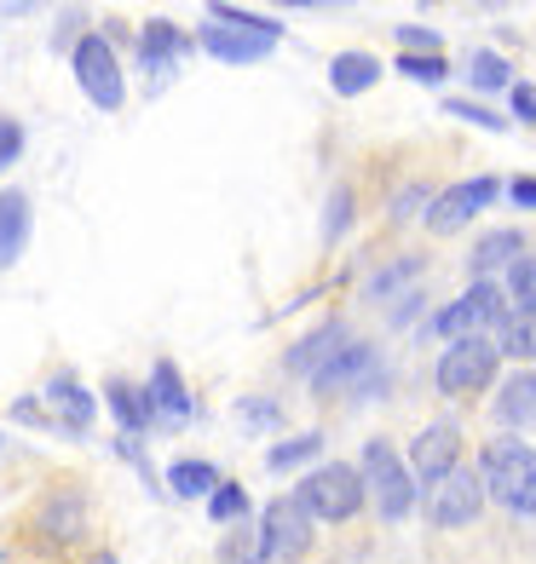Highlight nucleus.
Segmentation results:
<instances>
[{"label": "nucleus", "instance_id": "f257e3e1", "mask_svg": "<svg viewBox=\"0 0 536 564\" xmlns=\"http://www.w3.org/2000/svg\"><path fill=\"white\" fill-rule=\"evenodd\" d=\"M479 478L484 496L502 501L519 519H536V449L525 438H491L479 455Z\"/></svg>", "mask_w": 536, "mask_h": 564}, {"label": "nucleus", "instance_id": "f03ea898", "mask_svg": "<svg viewBox=\"0 0 536 564\" xmlns=\"http://www.w3.org/2000/svg\"><path fill=\"white\" fill-rule=\"evenodd\" d=\"M196 41H202V53H214L225 64H254L283 41V23L260 18V12H237V7H208Z\"/></svg>", "mask_w": 536, "mask_h": 564}, {"label": "nucleus", "instance_id": "7ed1b4c3", "mask_svg": "<svg viewBox=\"0 0 536 564\" xmlns=\"http://www.w3.org/2000/svg\"><path fill=\"white\" fill-rule=\"evenodd\" d=\"M364 473L352 467V460H323V467H312L300 478V490H294V501L312 512V519H323V524H346L357 507H364Z\"/></svg>", "mask_w": 536, "mask_h": 564}, {"label": "nucleus", "instance_id": "20e7f679", "mask_svg": "<svg viewBox=\"0 0 536 564\" xmlns=\"http://www.w3.org/2000/svg\"><path fill=\"white\" fill-rule=\"evenodd\" d=\"M507 294L496 289V282H473V289L462 300H450L439 317H432V335L450 340V346H462V340H491L502 335V323H507Z\"/></svg>", "mask_w": 536, "mask_h": 564}, {"label": "nucleus", "instance_id": "39448f33", "mask_svg": "<svg viewBox=\"0 0 536 564\" xmlns=\"http://www.w3.org/2000/svg\"><path fill=\"white\" fill-rule=\"evenodd\" d=\"M357 473H364V490L375 496V512H380L387 524H398L404 512L416 507V473H410V460H398V449H393L387 438H369V444H364Z\"/></svg>", "mask_w": 536, "mask_h": 564}, {"label": "nucleus", "instance_id": "423d86ee", "mask_svg": "<svg viewBox=\"0 0 536 564\" xmlns=\"http://www.w3.org/2000/svg\"><path fill=\"white\" fill-rule=\"evenodd\" d=\"M69 69H75V87H82L98 110H121L127 105V82H121L116 46L105 35H82V41H75Z\"/></svg>", "mask_w": 536, "mask_h": 564}, {"label": "nucleus", "instance_id": "0eeeda50", "mask_svg": "<svg viewBox=\"0 0 536 564\" xmlns=\"http://www.w3.org/2000/svg\"><path fill=\"white\" fill-rule=\"evenodd\" d=\"M496 369H502V346H491V340H462V346H450V351L439 357V392L473 398V392H484V387L496 380Z\"/></svg>", "mask_w": 536, "mask_h": 564}, {"label": "nucleus", "instance_id": "6e6552de", "mask_svg": "<svg viewBox=\"0 0 536 564\" xmlns=\"http://www.w3.org/2000/svg\"><path fill=\"white\" fill-rule=\"evenodd\" d=\"M260 530H266V558H277V564H294L305 547H312V512H305L294 496H277L260 512Z\"/></svg>", "mask_w": 536, "mask_h": 564}, {"label": "nucleus", "instance_id": "1a4fd4ad", "mask_svg": "<svg viewBox=\"0 0 536 564\" xmlns=\"http://www.w3.org/2000/svg\"><path fill=\"white\" fill-rule=\"evenodd\" d=\"M318 398H341V392H380L387 387V369H380V357H375V346H364V340H352L335 364H329L318 380Z\"/></svg>", "mask_w": 536, "mask_h": 564}, {"label": "nucleus", "instance_id": "9d476101", "mask_svg": "<svg viewBox=\"0 0 536 564\" xmlns=\"http://www.w3.org/2000/svg\"><path fill=\"white\" fill-rule=\"evenodd\" d=\"M496 196H502V178H462V185H450V191L432 196V208L421 219H427V230L450 237V230H462L479 208H491Z\"/></svg>", "mask_w": 536, "mask_h": 564}, {"label": "nucleus", "instance_id": "9b49d317", "mask_svg": "<svg viewBox=\"0 0 536 564\" xmlns=\"http://www.w3.org/2000/svg\"><path fill=\"white\" fill-rule=\"evenodd\" d=\"M479 507H484V478L473 473V467H455L450 478H439L432 484V524L439 530H462V524H473L479 519Z\"/></svg>", "mask_w": 536, "mask_h": 564}, {"label": "nucleus", "instance_id": "f8f14e48", "mask_svg": "<svg viewBox=\"0 0 536 564\" xmlns=\"http://www.w3.org/2000/svg\"><path fill=\"white\" fill-rule=\"evenodd\" d=\"M455 467H462V426H455V421H432L421 438H416L410 473L427 478V484H439V478H450Z\"/></svg>", "mask_w": 536, "mask_h": 564}, {"label": "nucleus", "instance_id": "ddd939ff", "mask_svg": "<svg viewBox=\"0 0 536 564\" xmlns=\"http://www.w3.org/2000/svg\"><path fill=\"white\" fill-rule=\"evenodd\" d=\"M352 346V335H346V323H335V317H329V323H318L312 328V335H305V340H294L289 346V357H283V364H289V375H305V380H318L329 364H335V357Z\"/></svg>", "mask_w": 536, "mask_h": 564}, {"label": "nucleus", "instance_id": "4468645a", "mask_svg": "<svg viewBox=\"0 0 536 564\" xmlns=\"http://www.w3.org/2000/svg\"><path fill=\"white\" fill-rule=\"evenodd\" d=\"M144 398H150V415H157L162 426H185V421L196 415V403H191V392H185V380H179V369L168 364V357H157Z\"/></svg>", "mask_w": 536, "mask_h": 564}, {"label": "nucleus", "instance_id": "2eb2a0df", "mask_svg": "<svg viewBox=\"0 0 536 564\" xmlns=\"http://www.w3.org/2000/svg\"><path fill=\"white\" fill-rule=\"evenodd\" d=\"M23 248H30V196L0 191V271L18 265Z\"/></svg>", "mask_w": 536, "mask_h": 564}, {"label": "nucleus", "instance_id": "dca6fc26", "mask_svg": "<svg viewBox=\"0 0 536 564\" xmlns=\"http://www.w3.org/2000/svg\"><path fill=\"white\" fill-rule=\"evenodd\" d=\"M46 403H53V415L69 426V432H87L93 426V392L82 387V380H75V375H53V380H46Z\"/></svg>", "mask_w": 536, "mask_h": 564}, {"label": "nucleus", "instance_id": "f3484780", "mask_svg": "<svg viewBox=\"0 0 536 564\" xmlns=\"http://www.w3.org/2000/svg\"><path fill=\"white\" fill-rule=\"evenodd\" d=\"M496 421L502 426H536V369H519L496 392Z\"/></svg>", "mask_w": 536, "mask_h": 564}, {"label": "nucleus", "instance_id": "a211bd4d", "mask_svg": "<svg viewBox=\"0 0 536 564\" xmlns=\"http://www.w3.org/2000/svg\"><path fill=\"white\" fill-rule=\"evenodd\" d=\"M179 53H185V35H179L168 18H150V23H144V35H139V64L150 69V82H157L162 69H173Z\"/></svg>", "mask_w": 536, "mask_h": 564}, {"label": "nucleus", "instance_id": "6ab92c4d", "mask_svg": "<svg viewBox=\"0 0 536 564\" xmlns=\"http://www.w3.org/2000/svg\"><path fill=\"white\" fill-rule=\"evenodd\" d=\"M525 260V237H519V230H491V237H484L479 248H473V276L479 282H491V271H514Z\"/></svg>", "mask_w": 536, "mask_h": 564}, {"label": "nucleus", "instance_id": "aec40b11", "mask_svg": "<svg viewBox=\"0 0 536 564\" xmlns=\"http://www.w3.org/2000/svg\"><path fill=\"white\" fill-rule=\"evenodd\" d=\"M105 398H110V415L127 426V438H139V432H144L150 421H157V415H150V398H144V387H133V380H110Z\"/></svg>", "mask_w": 536, "mask_h": 564}, {"label": "nucleus", "instance_id": "412c9836", "mask_svg": "<svg viewBox=\"0 0 536 564\" xmlns=\"http://www.w3.org/2000/svg\"><path fill=\"white\" fill-rule=\"evenodd\" d=\"M375 82H380V58H369V53H341V58H335V69H329V87H335L341 98L369 93Z\"/></svg>", "mask_w": 536, "mask_h": 564}, {"label": "nucleus", "instance_id": "4be33fe9", "mask_svg": "<svg viewBox=\"0 0 536 564\" xmlns=\"http://www.w3.org/2000/svg\"><path fill=\"white\" fill-rule=\"evenodd\" d=\"M168 490L185 496V501L214 496V490H219V473L208 467V460H173V467H168Z\"/></svg>", "mask_w": 536, "mask_h": 564}, {"label": "nucleus", "instance_id": "5701e85b", "mask_svg": "<svg viewBox=\"0 0 536 564\" xmlns=\"http://www.w3.org/2000/svg\"><path fill=\"white\" fill-rule=\"evenodd\" d=\"M496 346H502L507 357H519V364H536V312H507Z\"/></svg>", "mask_w": 536, "mask_h": 564}, {"label": "nucleus", "instance_id": "b1692460", "mask_svg": "<svg viewBox=\"0 0 536 564\" xmlns=\"http://www.w3.org/2000/svg\"><path fill=\"white\" fill-rule=\"evenodd\" d=\"M219 558H225V564H266V530L243 519V524L219 542Z\"/></svg>", "mask_w": 536, "mask_h": 564}, {"label": "nucleus", "instance_id": "393cba45", "mask_svg": "<svg viewBox=\"0 0 536 564\" xmlns=\"http://www.w3.org/2000/svg\"><path fill=\"white\" fill-rule=\"evenodd\" d=\"M323 432H300V438H289V444H271V473H289V467H305V460H318L323 455Z\"/></svg>", "mask_w": 536, "mask_h": 564}, {"label": "nucleus", "instance_id": "a878e982", "mask_svg": "<svg viewBox=\"0 0 536 564\" xmlns=\"http://www.w3.org/2000/svg\"><path fill=\"white\" fill-rule=\"evenodd\" d=\"M46 530L53 535H82V496L58 490L53 501H46Z\"/></svg>", "mask_w": 536, "mask_h": 564}, {"label": "nucleus", "instance_id": "bb28decb", "mask_svg": "<svg viewBox=\"0 0 536 564\" xmlns=\"http://www.w3.org/2000/svg\"><path fill=\"white\" fill-rule=\"evenodd\" d=\"M208 512H214V524H243V519H248V490H243V484H225V478H219V490L208 496Z\"/></svg>", "mask_w": 536, "mask_h": 564}, {"label": "nucleus", "instance_id": "cd10ccee", "mask_svg": "<svg viewBox=\"0 0 536 564\" xmlns=\"http://www.w3.org/2000/svg\"><path fill=\"white\" fill-rule=\"evenodd\" d=\"M398 75H410V82H427V87H444V53H398Z\"/></svg>", "mask_w": 536, "mask_h": 564}, {"label": "nucleus", "instance_id": "c85d7f7f", "mask_svg": "<svg viewBox=\"0 0 536 564\" xmlns=\"http://www.w3.org/2000/svg\"><path fill=\"white\" fill-rule=\"evenodd\" d=\"M507 300H514V312H536V260H525L507 271Z\"/></svg>", "mask_w": 536, "mask_h": 564}, {"label": "nucleus", "instance_id": "c756f323", "mask_svg": "<svg viewBox=\"0 0 536 564\" xmlns=\"http://www.w3.org/2000/svg\"><path fill=\"white\" fill-rule=\"evenodd\" d=\"M468 75H473V87H479V93H496V87H507V58H496V53H473Z\"/></svg>", "mask_w": 536, "mask_h": 564}, {"label": "nucleus", "instance_id": "7c9ffc66", "mask_svg": "<svg viewBox=\"0 0 536 564\" xmlns=\"http://www.w3.org/2000/svg\"><path fill=\"white\" fill-rule=\"evenodd\" d=\"M444 110H450V116H462V121H473V127H491V133H502V127H507V116H496V110L473 105V98H450Z\"/></svg>", "mask_w": 536, "mask_h": 564}, {"label": "nucleus", "instance_id": "2f4dec72", "mask_svg": "<svg viewBox=\"0 0 536 564\" xmlns=\"http://www.w3.org/2000/svg\"><path fill=\"white\" fill-rule=\"evenodd\" d=\"M421 271V260H404V265H387V271H380L375 282H369V300H387L393 289H398V282H410Z\"/></svg>", "mask_w": 536, "mask_h": 564}, {"label": "nucleus", "instance_id": "473e14b6", "mask_svg": "<svg viewBox=\"0 0 536 564\" xmlns=\"http://www.w3.org/2000/svg\"><path fill=\"white\" fill-rule=\"evenodd\" d=\"M398 46H410V53H444V41L432 35V30H421V23H404V30H398Z\"/></svg>", "mask_w": 536, "mask_h": 564}, {"label": "nucleus", "instance_id": "72a5a7b5", "mask_svg": "<svg viewBox=\"0 0 536 564\" xmlns=\"http://www.w3.org/2000/svg\"><path fill=\"white\" fill-rule=\"evenodd\" d=\"M18 150H23V127L12 116H0V167H12Z\"/></svg>", "mask_w": 536, "mask_h": 564}, {"label": "nucleus", "instance_id": "f704fd0d", "mask_svg": "<svg viewBox=\"0 0 536 564\" xmlns=\"http://www.w3.org/2000/svg\"><path fill=\"white\" fill-rule=\"evenodd\" d=\"M416 208H432V191L427 185H410L404 196H393V219H410Z\"/></svg>", "mask_w": 536, "mask_h": 564}, {"label": "nucleus", "instance_id": "c9c22d12", "mask_svg": "<svg viewBox=\"0 0 536 564\" xmlns=\"http://www.w3.org/2000/svg\"><path fill=\"white\" fill-rule=\"evenodd\" d=\"M346 214H352V191H335V196H329V237H341V225H346Z\"/></svg>", "mask_w": 536, "mask_h": 564}, {"label": "nucleus", "instance_id": "e433bc0d", "mask_svg": "<svg viewBox=\"0 0 536 564\" xmlns=\"http://www.w3.org/2000/svg\"><path fill=\"white\" fill-rule=\"evenodd\" d=\"M237 415H243L248 426H271V421H277V403H254V398H248V403H237Z\"/></svg>", "mask_w": 536, "mask_h": 564}, {"label": "nucleus", "instance_id": "4c0bfd02", "mask_svg": "<svg viewBox=\"0 0 536 564\" xmlns=\"http://www.w3.org/2000/svg\"><path fill=\"white\" fill-rule=\"evenodd\" d=\"M514 116H519V121H536V87H530V82L514 87Z\"/></svg>", "mask_w": 536, "mask_h": 564}, {"label": "nucleus", "instance_id": "58836bf2", "mask_svg": "<svg viewBox=\"0 0 536 564\" xmlns=\"http://www.w3.org/2000/svg\"><path fill=\"white\" fill-rule=\"evenodd\" d=\"M507 196H514V208H536V178H514Z\"/></svg>", "mask_w": 536, "mask_h": 564}, {"label": "nucleus", "instance_id": "ea45409f", "mask_svg": "<svg viewBox=\"0 0 536 564\" xmlns=\"http://www.w3.org/2000/svg\"><path fill=\"white\" fill-rule=\"evenodd\" d=\"M87 564H121L116 553H98V558H87Z\"/></svg>", "mask_w": 536, "mask_h": 564}]
</instances>
